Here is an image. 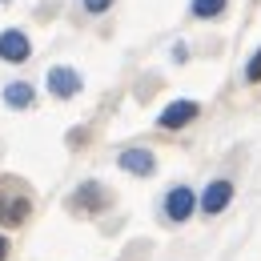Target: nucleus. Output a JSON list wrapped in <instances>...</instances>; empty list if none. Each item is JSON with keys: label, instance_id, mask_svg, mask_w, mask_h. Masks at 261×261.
Returning <instances> with one entry per match:
<instances>
[{"label": "nucleus", "instance_id": "f257e3e1", "mask_svg": "<svg viewBox=\"0 0 261 261\" xmlns=\"http://www.w3.org/2000/svg\"><path fill=\"white\" fill-rule=\"evenodd\" d=\"M29 209H33L29 189H24L16 177H4V181H0V221H4V225H20V221L29 217Z\"/></svg>", "mask_w": 261, "mask_h": 261}, {"label": "nucleus", "instance_id": "f03ea898", "mask_svg": "<svg viewBox=\"0 0 261 261\" xmlns=\"http://www.w3.org/2000/svg\"><path fill=\"white\" fill-rule=\"evenodd\" d=\"M29 53H33V44H29V36L20 33V29H8V33H0V61H8V65H20V61H29Z\"/></svg>", "mask_w": 261, "mask_h": 261}, {"label": "nucleus", "instance_id": "7ed1b4c3", "mask_svg": "<svg viewBox=\"0 0 261 261\" xmlns=\"http://www.w3.org/2000/svg\"><path fill=\"white\" fill-rule=\"evenodd\" d=\"M193 189L189 185H177V189H169L165 197V213H169V221H189V213H193Z\"/></svg>", "mask_w": 261, "mask_h": 261}, {"label": "nucleus", "instance_id": "20e7f679", "mask_svg": "<svg viewBox=\"0 0 261 261\" xmlns=\"http://www.w3.org/2000/svg\"><path fill=\"white\" fill-rule=\"evenodd\" d=\"M48 93L61 97V100L76 97V93H81V72H76V68H53V72H48Z\"/></svg>", "mask_w": 261, "mask_h": 261}, {"label": "nucleus", "instance_id": "39448f33", "mask_svg": "<svg viewBox=\"0 0 261 261\" xmlns=\"http://www.w3.org/2000/svg\"><path fill=\"white\" fill-rule=\"evenodd\" d=\"M193 117H197L193 100H173V105L161 113V129H181V125H189Z\"/></svg>", "mask_w": 261, "mask_h": 261}, {"label": "nucleus", "instance_id": "423d86ee", "mask_svg": "<svg viewBox=\"0 0 261 261\" xmlns=\"http://www.w3.org/2000/svg\"><path fill=\"white\" fill-rule=\"evenodd\" d=\"M229 197H233V185H229V181H213V185L205 189V201H201V205H205V213H221L229 205Z\"/></svg>", "mask_w": 261, "mask_h": 261}, {"label": "nucleus", "instance_id": "0eeeda50", "mask_svg": "<svg viewBox=\"0 0 261 261\" xmlns=\"http://www.w3.org/2000/svg\"><path fill=\"white\" fill-rule=\"evenodd\" d=\"M153 165L157 161H153L145 149H125V153H121V169H129V173H137V177H149Z\"/></svg>", "mask_w": 261, "mask_h": 261}, {"label": "nucleus", "instance_id": "6e6552de", "mask_svg": "<svg viewBox=\"0 0 261 261\" xmlns=\"http://www.w3.org/2000/svg\"><path fill=\"white\" fill-rule=\"evenodd\" d=\"M4 100H8L12 109H24V105H33V85H24V81H12V85L4 89Z\"/></svg>", "mask_w": 261, "mask_h": 261}, {"label": "nucleus", "instance_id": "1a4fd4ad", "mask_svg": "<svg viewBox=\"0 0 261 261\" xmlns=\"http://www.w3.org/2000/svg\"><path fill=\"white\" fill-rule=\"evenodd\" d=\"M221 8H225V0H193V16H201V20L217 16Z\"/></svg>", "mask_w": 261, "mask_h": 261}, {"label": "nucleus", "instance_id": "9d476101", "mask_svg": "<svg viewBox=\"0 0 261 261\" xmlns=\"http://www.w3.org/2000/svg\"><path fill=\"white\" fill-rule=\"evenodd\" d=\"M100 185H85V193H81V205H105V193H97Z\"/></svg>", "mask_w": 261, "mask_h": 261}, {"label": "nucleus", "instance_id": "9b49d317", "mask_svg": "<svg viewBox=\"0 0 261 261\" xmlns=\"http://www.w3.org/2000/svg\"><path fill=\"white\" fill-rule=\"evenodd\" d=\"M245 76H249V81H261V48L253 53V61L245 65Z\"/></svg>", "mask_w": 261, "mask_h": 261}, {"label": "nucleus", "instance_id": "f8f14e48", "mask_svg": "<svg viewBox=\"0 0 261 261\" xmlns=\"http://www.w3.org/2000/svg\"><path fill=\"white\" fill-rule=\"evenodd\" d=\"M109 4H113V0H85V8H89V12H105Z\"/></svg>", "mask_w": 261, "mask_h": 261}, {"label": "nucleus", "instance_id": "ddd939ff", "mask_svg": "<svg viewBox=\"0 0 261 261\" xmlns=\"http://www.w3.org/2000/svg\"><path fill=\"white\" fill-rule=\"evenodd\" d=\"M8 257V241H4V237H0V261Z\"/></svg>", "mask_w": 261, "mask_h": 261}]
</instances>
